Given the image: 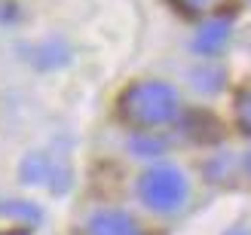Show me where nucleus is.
Returning <instances> with one entry per match:
<instances>
[{
  "instance_id": "obj_1",
  "label": "nucleus",
  "mask_w": 251,
  "mask_h": 235,
  "mask_svg": "<svg viewBox=\"0 0 251 235\" xmlns=\"http://www.w3.org/2000/svg\"><path fill=\"white\" fill-rule=\"evenodd\" d=\"M178 113H181L178 92L169 83H159V80L135 83L120 98V116L138 128L169 126V122L178 119Z\"/></svg>"
},
{
  "instance_id": "obj_2",
  "label": "nucleus",
  "mask_w": 251,
  "mask_h": 235,
  "mask_svg": "<svg viewBox=\"0 0 251 235\" xmlns=\"http://www.w3.org/2000/svg\"><path fill=\"white\" fill-rule=\"evenodd\" d=\"M138 195L150 211L172 214L187 202V177L175 165H153L138 180Z\"/></svg>"
},
{
  "instance_id": "obj_3",
  "label": "nucleus",
  "mask_w": 251,
  "mask_h": 235,
  "mask_svg": "<svg viewBox=\"0 0 251 235\" xmlns=\"http://www.w3.org/2000/svg\"><path fill=\"white\" fill-rule=\"evenodd\" d=\"M230 40V21L227 19H205V24L193 37V49L199 55H218Z\"/></svg>"
},
{
  "instance_id": "obj_4",
  "label": "nucleus",
  "mask_w": 251,
  "mask_h": 235,
  "mask_svg": "<svg viewBox=\"0 0 251 235\" xmlns=\"http://www.w3.org/2000/svg\"><path fill=\"white\" fill-rule=\"evenodd\" d=\"M89 235H141V229L123 211H101L89 220Z\"/></svg>"
},
{
  "instance_id": "obj_5",
  "label": "nucleus",
  "mask_w": 251,
  "mask_h": 235,
  "mask_svg": "<svg viewBox=\"0 0 251 235\" xmlns=\"http://www.w3.org/2000/svg\"><path fill=\"white\" fill-rule=\"evenodd\" d=\"M193 85H196V92H205V95H215L224 89V83H227V73H224V67L218 64H211V61H202L196 70H193Z\"/></svg>"
},
{
  "instance_id": "obj_6",
  "label": "nucleus",
  "mask_w": 251,
  "mask_h": 235,
  "mask_svg": "<svg viewBox=\"0 0 251 235\" xmlns=\"http://www.w3.org/2000/svg\"><path fill=\"white\" fill-rule=\"evenodd\" d=\"M184 16H193V19H211L215 12H224L230 6V0H172Z\"/></svg>"
},
{
  "instance_id": "obj_7",
  "label": "nucleus",
  "mask_w": 251,
  "mask_h": 235,
  "mask_svg": "<svg viewBox=\"0 0 251 235\" xmlns=\"http://www.w3.org/2000/svg\"><path fill=\"white\" fill-rule=\"evenodd\" d=\"M129 150L138 153V156H144V159H153V156H159L162 150H166V141L153 138V134H138L135 141H129Z\"/></svg>"
},
{
  "instance_id": "obj_8",
  "label": "nucleus",
  "mask_w": 251,
  "mask_h": 235,
  "mask_svg": "<svg viewBox=\"0 0 251 235\" xmlns=\"http://www.w3.org/2000/svg\"><path fill=\"white\" fill-rule=\"evenodd\" d=\"M0 214H3V217H22V220H40L37 205H31V202H16V199L0 202Z\"/></svg>"
},
{
  "instance_id": "obj_9",
  "label": "nucleus",
  "mask_w": 251,
  "mask_h": 235,
  "mask_svg": "<svg viewBox=\"0 0 251 235\" xmlns=\"http://www.w3.org/2000/svg\"><path fill=\"white\" fill-rule=\"evenodd\" d=\"M236 122L242 131L251 134V89L239 92V98H236Z\"/></svg>"
},
{
  "instance_id": "obj_10",
  "label": "nucleus",
  "mask_w": 251,
  "mask_h": 235,
  "mask_svg": "<svg viewBox=\"0 0 251 235\" xmlns=\"http://www.w3.org/2000/svg\"><path fill=\"white\" fill-rule=\"evenodd\" d=\"M245 171H248V174H251V150L245 153Z\"/></svg>"
}]
</instances>
